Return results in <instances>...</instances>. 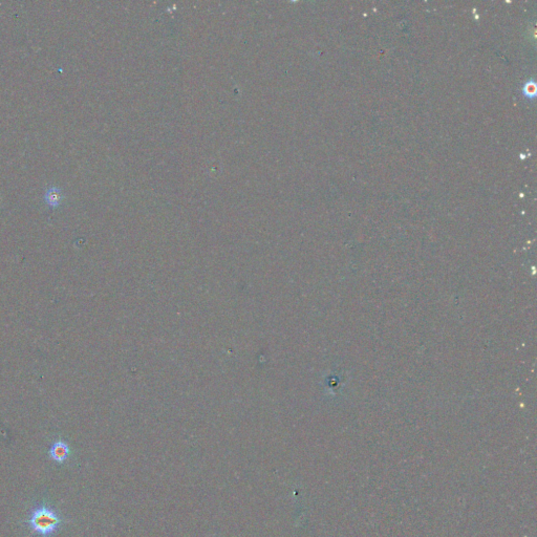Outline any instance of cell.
<instances>
[{
    "mask_svg": "<svg viewBox=\"0 0 537 537\" xmlns=\"http://www.w3.org/2000/svg\"><path fill=\"white\" fill-rule=\"evenodd\" d=\"M69 447L64 441H56L52 444L50 449V456L57 463H63L68 457Z\"/></svg>",
    "mask_w": 537,
    "mask_h": 537,
    "instance_id": "2",
    "label": "cell"
},
{
    "mask_svg": "<svg viewBox=\"0 0 537 537\" xmlns=\"http://www.w3.org/2000/svg\"><path fill=\"white\" fill-rule=\"evenodd\" d=\"M523 93L525 97H527L528 99L535 98L536 93H537V87H536V83L534 80H530L525 84L523 88Z\"/></svg>",
    "mask_w": 537,
    "mask_h": 537,
    "instance_id": "4",
    "label": "cell"
},
{
    "mask_svg": "<svg viewBox=\"0 0 537 537\" xmlns=\"http://www.w3.org/2000/svg\"><path fill=\"white\" fill-rule=\"evenodd\" d=\"M62 198H63V195L62 193H61V190L57 187L49 188L44 195V201L47 202V204L52 208L58 207L61 201H62Z\"/></svg>",
    "mask_w": 537,
    "mask_h": 537,
    "instance_id": "3",
    "label": "cell"
},
{
    "mask_svg": "<svg viewBox=\"0 0 537 537\" xmlns=\"http://www.w3.org/2000/svg\"><path fill=\"white\" fill-rule=\"evenodd\" d=\"M62 524V518L47 505H39L30 511L28 525L32 531L41 537H51Z\"/></svg>",
    "mask_w": 537,
    "mask_h": 537,
    "instance_id": "1",
    "label": "cell"
}]
</instances>
